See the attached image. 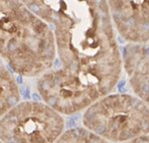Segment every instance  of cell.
Listing matches in <instances>:
<instances>
[{
    "instance_id": "cell-1",
    "label": "cell",
    "mask_w": 149,
    "mask_h": 143,
    "mask_svg": "<svg viewBox=\"0 0 149 143\" xmlns=\"http://www.w3.org/2000/svg\"><path fill=\"white\" fill-rule=\"evenodd\" d=\"M43 21L52 23L63 67L102 97L119 81L122 60L107 1H23Z\"/></svg>"
},
{
    "instance_id": "cell-2",
    "label": "cell",
    "mask_w": 149,
    "mask_h": 143,
    "mask_svg": "<svg viewBox=\"0 0 149 143\" xmlns=\"http://www.w3.org/2000/svg\"><path fill=\"white\" fill-rule=\"evenodd\" d=\"M1 54L13 71L25 77L45 74L56 59V45L50 27L24 3L0 2Z\"/></svg>"
},
{
    "instance_id": "cell-3",
    "label": "cell",
    "mask_w": 149,
    "mask_h": 143,
    "mask_svg": "<svg viewBox=\"0 0 149 143\" xmlns=\"http://www.w3.org/2000/svg\"><path fill=\"white\" fill-rule=\"evenodd\" d=\"M83 124L105 140L125 143L149 133V107L128 94L107 95L86 110Z\"/></svg>"
},
{
    "instance_id": "cell-4",
    "label": "cell",
    "mask_w": 149,
    "mask_h": 143,
    "mask_svg": "<svg viewBox=\"0 0 149 143\" xmlns=\"http://www.w3.org/2000/svg\"><path fill=\"white\" fill-rule=\"evenodd\" d=\"M65 121L49 105L26 101L2 116V143H56L62 136Z\"/></svg>"
},
{
    "instance_id": "cell-5",
    "label": "cell",
    "mask_w": 149,
    "mask_h": 143,
    "mask_svg": "<svg viewBox=\"0 0 149 143\" xmlns=\"http://www.w3.org/2000/svg\"><path fill=\"white\" fill-rule=\"evenodd\" d=\"M36 87L45 104L65 115L88 109L103 98L96 88L87 85L63 67L43 74Z\"/></svg>"
},
{
    "instance_id": "cell-6",
    "label": "cell",
    "mask_w": 149,
    "mask_h": 143,
    "mask_svg": "<svg viewBox=\"0 0 149 143\" xmlns=\"http://www.w3.org/2000/svg\"><path fill=\"white\" fill-rule=\"evenodd\" d=\"M111 17L125 40L145 43L149 40V1H108Z\"/></svg>"
},
{
    "instance_id": "cell-7",
    "label": "cell",
    "mask_w": 149,
    "mask_h": 143,
    "mask_svg": "<svg viewBox=\"0 0 149 143\" xmlns=\"http://www.w3.org/2000/svg\"><path fill=\"white\" fill-rule=\"evenodd\" d=\"M1 109L0 113L1 116L13 109L15 106L19 104V90L16 85L14 78L11 76L6 68L1 66Z\"/></svg>"
},
{
    "instance_id": "cell-8",
    "label": "cell",
    "mask_w": 149,
    "mask_h": 143,
    "mask_svg": "<svg viewBox=\"0 0 149 143\" xmlns=\"http://www.w3.org/2000/svg\"><path fill=\"white\" fill-rule=\"evenodd\" d=\"M130 85L135 95L149 107V58L133 73Z\"/></svg>"
},
{
    "instance_id": "cell-9",
    "label": "cell",
    "mask_w": 149,
    "mask_h": 143,
    "mask_svg": "<svg viewBox=\"0 0 149 143\" xmlns=\"http://www.w3.org/2000/svg\"><path fill=\"white\" fill-rule=\"evenodd\" d=\"M56 143H108L107 140L87 128H73L65 131Z\"/></svg>"
},
{
    "instance_id": "cell-10",
    "label": "cell",
    "mask_w": 149,
    "mask_h": 143,
    "mask_svg": "<svg viewBox=\"0 0 149 143\" xmlns=\"http://www.w3.org/2000/svg\"><path fill=\"white\" fill-rule=\"evenodd\" d=\"M147 52L143 47L136 45H128L124 48L125 70L129 76H132L142 63L146 60Z\"/></svg>"
},
{
    "instance_id": "cell-11",
    "label": "cell",
    "mask_w": 149,
    "mask_h": 143,
    "mask_svg": "<svg viewBox=\"0 0 149 143\" xmlns=\"http://www.w3.org/2000/svg\"><path fill=\"white\" fill-rule=\"evenodd\" d=\"M125 143H149V136H142V137L136 138L134 140H131V141L125 142Z\"/></svg>"
}]
</instances>
